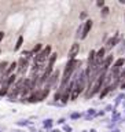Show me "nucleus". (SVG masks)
Returning a JSON list of instances; mask_svg holds the SVG:
<instances>
[{"label":"nucleus","instance_id":"nucleus-1","mask_svg":"<svg viewBox=\"0 0 125 132\" xmlns=\"http://www.w3.org/2000/svg\"><path fill=\"white\" fill-rule=\"evenodd\" d=\"M76 65H77V61H76V59H70V61L68 62V65H66V68H65L63 77H62V88H63V85L68 84L69 78L72 77L74 69H76Z\"/></svg>","mask_w":125,"mask_h":132},{"label":"nucleus","instance_id":"nucleus-2","mask_svg":"<svg viewBox=\"0 0 125 132\" xmlns=\"http://www.w3.org/2000/svg\"><path fill=\"white\" fill-rule=\"evenodd\" d=\"M103 82H105V74H101V76H98L96 81H95V84H94V88H92V91L88 94V96H92V95L98 94L99 91H101V88L103 87Z\"/></svg>","mask_w":125,"mask_h":132},{"label":"nucleus","instance_id":"nucleus-3","mask_svg":"<svg viewBox=\"0 0 125 132\" xmlns=\"http://www.w3.org/2000/svg\"><path fill=\"white\" fill-rule=\"evenodd\" d=\"M91 28H92V21L88 19L84 25V28H82V35H81V39H85L87 36H88V33L91 30Z\"/></svg>","mask_w":125,"mask_h":132},{"label":"nucleus","instance_id":"nucleus-4","mask_svg":"<svg viewBox=\"0 0 125 132\" xmlns=\"http://www.w3.org/2000/svg\"><path fill=\"white\" fill-rule=\"evenodd\" d=\"M78 50H80V45H78L77 43H74L72 45V48H70V51H69V58H70V59H74V56L77 55Z\"/></svg>","mask_w":125,"mask_h":132},{"label":"nucleus","instance_id":"nucleus-5","mask_svg":"<svg viewBox=\"0 0 125 132\" xmlns=\"http://www.w3.org/2000/svg\"><path fill=\"white\" fill-rule=\"evenodd\" d=\"M122 65H124V59H122V58H120V59H118L117 62H115L114 65H113V68H111V70H113V73L117 74V73H118V70L121 69V66H122Z\"/></svg>","mask_w":125,"mask_h":132},{"label":"nucleus","instance_id":"nucleus-6","mask_svg":"<svg viewBox=\"0 0 125 132\" xmlns=\"http://www.w3.org/2000/svg\"><path fill=\"white\" fill-rule=\"evenodd\" d=\"M18 65H19V72L21 73H23L25 72V70H26V66H28V61L26 59H25V58H21V59H19V62H18Z\"/></svg>","mask_w":125,"mask_h":132},{"label":"nucleus","instance_id":"nucleus-7","mask_svg":"<svg viewBox=\"0 0 125 132\" xmlns=\"http://www.w3.org/2000/svg\"><path fill=\"white\" fill-rule=\"evenodd\" d=\"M117 41H118V36L115 35L114 37H111V39L109 40V43H107V48H113L115 44H117Z\"/></svg>","mask_w":125,"mask_h":132},{"label":"nucleus","instance_id":"nucleus-8","mask_svg":"<svg viewBox=\"0 0 125 132\" xmlns=\"http://www.w3.org/2000/svg\"><path fill=\"white\" fill-rule=\"evenodd\" d=\"M95 56H96V55H95V51H91L89 52V56H88V66H89V68H92V66H94Z\"/></svg>","mask_w":125,"mask_h":132},{"label":"nucleus","instance_id":"nucleus-9","mask_svg":"<svg viewBox=\"0 0 125 132\" xmlns=\"http://www.w3.org/2000/svg\"><path fill=\"white\" fill-rule=\"evenodd\" d=\"M105 52H106V48H105V47L101 48V50L98 51V54H96V59H98L99 62H101V61L103 59V56H105Z\"/></svg>","mask_w":125,"mask_h":132},{"label":"nucleus","instance_id":"nucleus-10","mask_svg":"<svg viewBox=\"0 0 125 132\" xmlns=\"http://www.w3.org/2000/svg\"><path fill=\"white\" fill-rule=\"evenodd\" d=\"M49 52H51V47H49V45H47V47H45V48L43 50V51L40 52V54L45 58V59H47V58L49 56Z\"/></svg>","mask_w":125,"mask_h":132},{"label":"nucleus","instance_id":"nucleus-11","mask_svg":"<svg viewBox=\"0 0 125 132\" xmlns=\"http://www.w3.org/2000/svg\"><path fill=\"white\" fill-rule=\"evenodd\" d=\"M58 74H59V72H55V73H54L52 76H51V78L48 80V87L51 85V84H54V82L56 81V77H58Z\"/></svg>","mask_w":125,"mask_h":132},{"label":"nucleus","instance_id":"nucleus-12","mask_svg":"<svg viewBox=\"0 0 125 132\" xmlns=\"http://www.w3.org/2000/svg\"><path fill=\"white\" fill-rule=\"evenodd\" d=\"M56 55L58 54L54 52L51 56H49V62H48V66H54V63H55V61H56Z\"/></svg>","mask_w":125,"mask_h":132},{"label":"nucleus","instance_id":"nucleus-13","mask_svg":"<svg viewBox=\"0 0 125 132\" xmlns=\"http://www.w3.org/2000/svg\"><path fill=\"white\" fill-rule=\"evenodd\" d=\"M80 95V91H78L77 88H74V91L72 92V95H70V98H72V101H74V99H77V96Z\"/></svg>","mask_w":125,"mask_h":132},{"label":"nucleus","instance_id":"nucleus-14","mask_svg":"<svg viewBox=\"0 0 125 132\" xmlns=\"http://www.w3.org/2000/svg\"><path fill=\"white\" fill-rule=\"evenodd\" d=\"M22 41H23V37L22 36H19V39H18V41H16V44H15V51H16V50H19V47H21V45H22Z\"/></svg>","mask_w":125,"mask_h":132},{"label":"nucleus","instance_id":"nucleus-15","mask_svg":"<svg viewBox=\"0 0 125 132\" xmlns=\"http://www.w3.org/2000/svg\"><path fill=\"white\" fill-rule=\"evenodd\" d=\"M41 50V44H36V47L33 48V51H32V54H40L39 51Z\"/></svg>","mask_w":125,"mask_h":132},{"label":"nucleus","instance_id":"nucleus-16","mask_svg":"<svg viewBox=\"0 0 125 132\" xmlns=\"http://www.w3.org/2000/svg\"><path fill=\"white\" fill-rule=\"evenodd\" d=\"M7 65H8L7 62H2V63H0V73L4 72V70H7V69H6V66H7Z\"/></svg>","mask_w":125,"mask_h":132},{"label":"nucleus","instance_id":"nucleus-17","mask_svg":"<svg viewBox=\"0 0 125 132\" xmlns=\"http://www.w3.org/2000/svg\"><path fill=\"white\" fill-rule=\"evenodd\" d=\"M68 98H69V92H65L63 95H62V99H61V101L63 102V103H66V102H68Z\"/></svg>","mask_w":125,"mask_h":132},{"label":"nucleus","instance_id":"nucleus-18","mask_svg":"<svg viewBox=\"0 0 125 132\" xmlns=\"http://www.w3.org/2000/svg\"><path fill=\"white\" fill-rule=\"evenodd\" d=\"M110 89H111L110 87H105V89H103V91H102V94H101V98H103V96H105V95H106L107 92H109Z\"/></svg>","mask_w":125,"mask_h":132},{"label":"nucleus","instance_id":"nucleus-19","mask_svg":"<svg viewBox=\"0 0 125 132\" xmlns=\"http://www.w3.org/2000/svg\"><path fill=\"white\" fill-rule=\"evenodd\" d=\"M7 92H8V88H7V87H3V88L0 89V96H3V95H6Z\"/></svg>","mask_w":125,"mask_h":132},{"label":"nucleus","instance_id":"nucleus-20","mask_svg":"<svg viewBox=\"0 0 125 132\" xmlns=\"http://www.w3.org/2000/svg\"><path fill=\"white\" fill-rule=\"evenodd\" d=\"M102 14H103V15L109 14V7H105V8H103V10H102Z\"/></svg>","mask_w":125,"mask_h":132},{"label":"nucleus","instance_id":"nucleus-21","mask_svg":"<svg viewBox=\"0 0 125 132\" xmlns=\"http://www.w3.org/2000/svg\"><path fill=\"white\" fill-rule=\"evenodd\" d=\"M44 125L45 127H49V125H51V120H47V121L44 122Z\"/></svg>","mask_w":125,"mask_h":132},{"label":"nucleus","instance_id":"nucleus-22","mask_svg":"<svg viewBox=\"0 0 125 132\" xmlns=\"http://www.w3.org/2000/svg\"><path fill=\"white\" fill-rule=\"evenodd\" d=\"M3 37H4V33H3V32H0V41L3 40Z\"/></svg>","mask_w":125,"mask_h":132},{"label":"nucleus","instance_id":"nucleus-23","mask_svg":"<svg viewBox=\"0 0 125 132\" xmlns=\"http://www.w3.org/2000/svg\"><path fill=\"white\" fill-rule=\"evenodd\" d=\"M85 16H87V12H82V14H81V19H84Z\"/></svg>","mask_w":125,"mask_h":132},{"label":"nucleus","instance_id":"nucleus-24","mask_svg":"<svg viewBox=\"0 0 125 132\" xmlns=\"http://www.w3.org/2000/svg\"><path fill=\"white\" fill-rule=\"evenodd\" d=\"M72 117H73V118H78V117H80V114H73Z\"/></svg>","mask_w":125,"mask_h":132},{"label":"nucleus","instance_id":"nucleus-25","mask_svg":"<svg viewBox=\"0 0 125 132\" xmlns=\"http://www.w3.org/2000/svg\"><path fill=\"white\" fill-rule=\"evenodd\" d=\"M121 77H125V69L122 70V73H121Z\"/></svg>","mask_w":125,"mask_h":132},{"label":"nucleus","instance_id":"nucleus-26","mask_svg":"<svg viewBox=\"0 0 125 132\" xmlns=\"http://www.w3.org/2000/svg\"><path fill=\"white\" fill-rule=\"evenodd\" d=\"M121 88H122V89H125V82H124V84L121 85Z\"/></svg>","mask_w":125,"mask_h":132},{"label":"nucleus","instance_id":"nucleus-27","mask_svg":"<svg viewBox=\"0 0 125 132\" xmlns=\"http://www.w3.org/2000/svg\"><path fill=\"white\" fill-rule=\"evenodd\" d=\"M52 132H59V131H56V129H55V131H52Z\"/></svg>","mask_w":125,"mask_h":132},{"label":"nucleus","instance_id":"nucleus-28","mask_svg":"<svg viewBox=\"0 0 125 132\" xmlns=\"http://www.w3.org/2000/svg\"><path fill=\"white\" fill-rule=\"evenodd\" d=\"M114 132H120V131H114Z\"/></svg>","mask_w":125,"mask_h":132}]
</instances>
